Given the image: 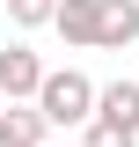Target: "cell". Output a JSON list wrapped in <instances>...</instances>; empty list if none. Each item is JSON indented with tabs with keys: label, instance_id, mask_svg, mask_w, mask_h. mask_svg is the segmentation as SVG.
I'll list each match as a JSON object with an SVG mask.
<instances>
[{
	"label": "cell",
	"instance_id": "obj_6",
	"mask_svg": "<svg viewBox=\"0 0 139 147\" xmlns=\"http://www.w3.org/2000/svg\"><path fill=\"white\" fill-rule=\"evenodd\" d=\"M44 110H22V103H7L0 110V147H44Z\"/></svg>",
	"mask_w": 139,
	"mask_h": 147
},
{
	"label": "cell",
	"instance_id": "obj_5",
	"mask_svg": "<svg viewBox=\"0 0 139 147\" xmlns=\"http://www.w3.org/2000/svg\"><path fill=\"white\" fill-rule=\"evenodd\" d=\"M95 118L139 132V81H110V88H95Z\"/></svg>",
	"mask_w": 139,
	"mask_h": 147
},
{
	"label": "cell",
	"instance_id": "obj_1",
	"mask_svg": "<svg viewBox=\"0 0 139 147\" xmlns=\"http://www.w3.org/2000/svg\"><path fill=\"white\" fill-rule=\"evenodd\" d=\"M37 110L51 118V125H88L95 118V81L88 74H44V88H37Z\"/></svg>",
	"mask_w": 139,
	"mask_h": 147
},
{
	"label": "cell",
	"instance_id": "obj_8",
	"mask_svg": "<svg viewBox=\"0 0 139 147\" xmlns=\"http://www.w3.org/2000/svg\"><path fill=\"white\" fill-rule=\"evenodd\" d=\"M139 132H124V125H110V118H88V147H132Z\"/></svg>",
	"mask_w": 139,
	"mask_h": 147
},
{
	"label": "cell",
	"instance_id": "obj_2",
	"mask_svg": "<svg viewBox=\"0 0 139 147\" xmlns=\"http://www.w3.org/2000/svg\"><path fill=\"white\" fill-rule=\"evenodd\" d=\"M37 88H44V59H37L29 44H7V52H0V96L22 103V96H37Z\"/></svg>",
	"mask_w": 139,
	"mask_h": 147
},
{
	"label": "cell",
	"instance_id": "obj_3",
	"mask_svg": "<svg viewBox=\"0 0 139 147\" xmlns=\"http://www.w3.org/2000/svg\"><path fill=\"white\" fill-rule=\"evenodd\" d=\"M59 37L66 44H95V30H103V0H59Z\"/></svg>",
	"mask_w": 139,
	"mask_h": 147
},
{
	"label": "cell",
	"instance_id": "obj_7",
	"mask_svg": "<svg viewBox=\"0 0 139 147\" xmlns=\"http://www.w3.org/2000/svg\"><path fill=\"white\" fill-rule=\"evenodd\" d=\"M51 15H59V0H7V22H22V30H44Z\"/></svg>",
	"mask_w": 139,
	"mask_h": 147
},
{
	"label": "cell",
	"instance_id": "obj_4",
	"mask_svg": "<svg viewBox=\"0 0 139 147\" xmlns=\"http://www.w3.org/2000/svg\"><path fill=\"white\" fill-rule=\"evenodd\" d=\"M139 37V0H103V30H95V44L103 52H124Z\"/></svg>",
	"mask_w": 139,
	"mask_h": 147
}]
</instances>
